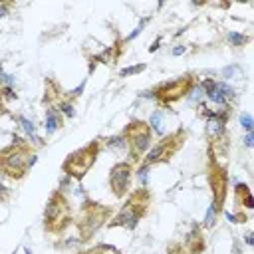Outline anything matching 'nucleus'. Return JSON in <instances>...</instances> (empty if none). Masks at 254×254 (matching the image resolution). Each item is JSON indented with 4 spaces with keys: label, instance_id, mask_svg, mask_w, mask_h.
<instances>
[{
    "label": "nucleus",
    "instance_id": "nucleus-1",
    "mask_svg": "<svg viewBox=\"0 0 254 254\" xmlns=\"http://www.w3.org/2000/svg\"><path fill=\"white\" fill-rule=\"evenodd\" d=\"M36 165V149L32 143L14 137V141L0 149V175L10 181H22Z\"/></svg>",
    "mask_w": 254,
    "mask_h": 254
},
{
    "label": "nucleus",
    "instance_id": "nucleus-2",
    "mask_svg": "<svg viewBox=\"0 0 254 254\" xmlns=\"http://www.w3.org/2000/svg\"><path fill=\"white\" fill-rule=\"evenodd\" d=\"M151 200L153 194L147 187H139L127 192L125 202L121 206V210L109 218L107 226L109 228H125V230H135L139 226V222L149 214L151 208Z\"/></svg>",
    "mask_w": 254,
    "mask_h": 254
},
{
    "label": "nucleus",
    "instance_id": "nucleus-3",
    "mask_svg": "<svg viewBox=\"0 0 254 254\" xmlns=\"http://www.w3.org/2000/svg\"><path fill=\"white\" fill-rule=\"evenodd\" d=\"M113 214V208L107 206V204H101L93 198H83L81 206H79V216H77V234H79V240L81 242H89L97 232L99 228L109 222Z\"/></svg>",
    "mask_w": 254,
    "mask_h": 254
},
{
    "label": "nucleus",
    "instance_id": "nucleus-4",
    "mask_svg": "<svg viewBox=\"0 0 254 254\" xmlns=\"http://www.w3.org/2000/svg\"><path fill=\"white\" fill-rule=\"evenodd\" d=\"M103 149V137H95L91 139L87 145L71 151L64 163H62V171L69 177V179H75V181H83V177L89 173V169L95 165L99 153Z\"/></svg>",
    "mask_w": 254,
    "mask_h": 254
},
{
    "label": "nucleus",
    "instance_id": "nucleus-5",
    "mask_svg": "<svg viewBox=\"0 0 254 254\" xmlns=\"http://www.w3.org/2000/svg\"><path fill=\"white\" fill-rule=\"evenodd\" d=\"M73 214H71V206L67 196L62 190H52L46 208H44V230L48 234L60 236L67 230V226L71 224Z\"/></svg>",
    "mask_w": 254,
    "mask_h": 254
},
{
    "label": "nucleus",
    "instance_id": "nucleus-6",
    "mask_svg": "<svg viewBox=\"0 0 254 254\" xmlns=\"http://www.w3.org/2000/svg\"><path fill=\"white\" fill-rule=\"evenodd\" d=\"M196 83V73L194 71H187L179 77H173V79H167L163 83H157L151 91H147L145 95H151L159 107H171L173 103L185 99L187 95H190L192 87Z\"/></svg>",
    "mask_w": 254,
    "mask_h": 254
},
{
    "label": "nucleus",
    "instance_id": "nucleus-7",
    "mask_svg": "<svg viewBox=\"0 0 254 254\" xmlns=\"http://www.w3.org/2000/svg\"><path fill=\"white\" fill-rule=\"evenodd\" d=\"M187 139H189V131H187L185 127H177L175 131L163 135V137L159 139V143H155V147H151V149L145 153V157L141 159V161H143L141 165L151 169L153 165L169 163V161L185 147Z\"/></svg>",
    "mask_w": 254,
    "mask_h": 254
},
{
    "label": "nucleus",
    "instance_id": "nucleus-8",
    "mask_svg": "<svg viewBox=\"0 0 254 254\" xmlns=\"http://www.w3.org/2000/svg\"><path fill=\"white\" fill-rule=\"evenodd\" d=\"M206 181L210 189V208L220 216L224 212V202L228 196V169L222 161H216L214 157L208 155V165H206Z\"/></svg>",
    "mask_w": 254,
    "mask_h": 254
},
{
    "label": "nucleus",
    "instance_id": "nucleus-9",
    "mask_svg": "<svg viewBox=\"0 0 254 254\" xmlns=\"http://www.w3.org/2000/svg\"><path fill=\"white\" fill-rule=\"evenodd\" d=\"M125 141V149L127 153L131 155L133 163L135 161H141L145 157V153L151 149V137H153V131L149 127L147 121L143 119H131L123 131L119 133Z\"/></svg>",
    "mask_w": 254,
    "mask_h": 254
},
{
    "label": "nucleus",
    "instance_id": "nucleus-10",
    "mask_svg": "<svg viewBox=\"0 0 254 254\" xmlns=\"http://www.w3.org/2000/svg\"><path fill=\"white\" fill-rule=\"evenodd\" d=\"M135 167L133 161H119L109 169V189L115 198H125L131 190V179H133Z\"/></svg>",
    "mask_w": 254,
    "mask_h": 254
},
{
    "label": "nucleus",
    "instance_id": "nucleus-11",
    "mask_svg": "<svg viewBox=\"0 0 254 254\" xmlns=\"http://www.w3.org/2000/svg\"><path fill=\"white\" fill-rule=\"evenodd\" d=\"M183 248H185L187 254H202L206 250V238H204V230H202L200 224H192L190 226Z\"/></svg>",
    "mask_w": 254,
    "mask_h": 254
},
{
    "label": "nucleus",
    "instance_id": "nucleus-12",
    "mask_svg": "<svg viewBox=\"0 0 254 254\" xmlns=\"http://www.w3.org/2000/svg\"><path fill=\"white\" fill-rule=\"evenodd\" d=\"M65 97H67V91H64L62 85H60L56 79L46 77V81H44V99H42V103L48 105V107H56V105L62 103Z\"/></svg>",
    "mask_w": 254,
    "mask_h": 254
},
{
    "label": "nucleus",
    "instance_id": "nucleus-13",
    "mask_svg": "<svg viewBox=\"0 0 254 254\" xmlns=\"http://www.w3.org/2000/svg\"><path fill=\"white\" fill-rule=\"evenodd\" d=\"M234 202H236V206L246 208V210L254 208V196H252V190H250V187L246 183H236V187H234Z\"/></svg>",
    "mask_w": 254,
    "mask_h": 254
},
{
    "label": "nucleus",
    "instance_id": "nucleus-14",
    "mask_svg": "<svg viewBox=\"0 0 254 254\" xmlns=\"http://www.w3.org/2000/svg\"><path fill=\"white\" fill-rule=\"evenodd\" d=\"M62 127H64V115L56 107H48L46 109V133H48V137L54 135Z\"/></svg>",
    "mask_w": 254,
    "mask_h": 254
},
{
    "label": "nucleus",
    "instance_id": "nucleus-15",
    "mask_svg": "<svg viewBox=\"0 0 254 254\" xmlns=\"http://www.w3.org/2000/svg\"><path fill=\"white\" fill-rule=\"evenodd\" d=\"M228 42L232 46H236V48H244V46H248L252 42V38L250 36H244L240 32H228Z\"/></svg>",
    "mask_w": 254,
    "mask_h": 254
},
{
    "label": "nucleus",
    "instance_id": "nucleus-16",
    "mask_svg": "<svg viewBox=\"0 0 254 254\" xmlns=\"http://www.w3.org/2000/svg\"><path fill=\"white\" fill-rule=\"evenodd\" d=\"M14 119L20 123V127L24 129V133L26 135H30V137H34L36 135V125H34V121H30L28 117H24V115H14Z\"/></svg>",
    "mask_w": 254,
    "mask_h": 254
},
{
    "label": "nucleus",
    "instance_id": "nucleus-17",
    "mask_svg": "<svg viewBox=\"0 0 254 254\" xmlns=\"http://www.w3.org/2000/svg\"><path fill=\"white\" fill-rule=\"evenodd\" d=\"M145 69H147V64H137V65H131V67H123V69L119 71V75H121V77H127V75L141 73V71H145Z\"/></svg>",
    "mask_w": 254,
    "mask_h": 254
},
{
    "label": "nucleus",
    "instance_id": "nucleus-18",
    "mask_svg": "<svg viewBox=\"0 0 254 254\" xmlns=\"http://www.w3.org/2000/svg\"><path fill=\"white\" fill-rule=\"evenodd\" d=\"M147 123H149V127H151V131H155V133L159 135V133H161V129H163V127H161V125H163V119H161V111L157 109V111L153 113L151 121H147Z\"/></svg>",
    "mask_w": 254,
    "mask_h": 254
},
{
    "label": "nucleus",
    "instance_id": "nucleus-19",
    "mask_svg": "<svg viewBox=\"0 0 254 254\" xmlns=\"http://www.w3.org/2000/svg\"><path fill=\"white\" fill-rule=\"evenodd\" d=\"M0 97H2V101H12V99H16L18 95H16V91L12 89V85H2V87H0Z\"/></svg>",
    "mask_w": 254,
    "mask_h": 254
},
{
    "label": "nucleus",
    "instance_id": "nucleus-20",
    "mask_svg": "<svg viewBox=\"0 0 254 254\" xmlns=\"http://www.w3.org/2000/svg\"><path fill=\"white\" fill-rule=\"evenodd\" d=\"M216 216H218V214H216V212H214V210L208 206V210H206V216H204V222H202V228H206V230H208V228H212V226H214V220H216Z\"/></svg>",
    "mask_w": 254,
    "mask_h": 254
},
{
    "label": "nucleus",
    "instance_id": "nucleus-21",
    "mask_svg": "<svg viewBox=\"0 0 254 254\" xmlns=\"http://www.w3.org/2000/svg\"><path fill=\"white\" fill-rule=\"evenodd\" d=\"M113 250H115V248L101 244V246H97V248H91V250H83V252H77V254H111Z\"/></svg>",
    "mask_w": 254,
    "mask_h": 254
},
{
    "label": "nucleus",
    "instance_id": "nucleus-22",
    "mask_svg": "<svg viewBox=\"0 0 254 254\" xmlns=\"http://www.w3.org/2000/svg\"><path fill=\"white\" fill-rule=\"evenodd\" d=\"M167 254H187L183 244H177V242H169L167 244Z\"/></svg>",
    "mask_w": 254,
    "mask_h": 254
},
{
    "label": "nucleus",
    "instance_id": "nucleus-23",
    "mask_svg": "<svg viewBox=\"0 0 254 254\" xmlns=\"http://www.w3.org/2000/svg\"><path fill=\"white\" fill-rule=\"evenodd\" d=\"M240 123L244 125L246 133H252V127H254V125H252V119H250V115H248V113H242V115H240Z\"/></svg>",
    "mask_w": 254,
    "mask_h": 254
},
{
    "label": "nucleus",
    "instance_id": "nucleus-24",
    "mask_svg": "<svg viewBox=\"0 0 254 254\" xmlns=\"http://www.w3.org/2000/svg\"><path fill=\"white\" fill-rule=\"evenodd\" d=\"M10 8H12V2H2L0 4V20L10 12Z\"/></svg>",
    "mask_w": 254,
    "mask_h": 254
},
{
    "label": "nucleus",
    "instance_id": "nucleus-25",
    "mask_svg": "<svg viewBox=\"0 0 254 254\" xmlns=\"http://www.w3.org/2000/svg\"><path fill=\"white\" fill-rule=\"evenodd\" d=\"M6 196H8V189H6L4 185H0V202H4Z\"/></svg>",
    "mask_w": 254,
    "mask_h": 254
},
{
    "label": "nucleus",
    "instance_id": "nucleus-26",
    "mask_svg": "<svg viewBox=\"0 0 254 254\" xmlns=\"http://www.w3.org/2000/svg\"><path fill=\"white\" fill-rule=\"evenodd\" d=\"M244 141H246V147H252L254 145V135L252 133H246V139Z\"/></svg>",
    "mask_w": 254,
    "mask_h": 254
},
{
    "label": "nucleus",
    "instance_id": "nucleus-27",
    "mask_svg": "<svg viewBox=\"0 0 254 254\" xmlns=\"http://www.w3.org/2000/svg\"><path fill=\"white\" fill-rule=\"evenodd\" d=\"M185 52V46H177V50H173V56H181Z\"/></svg>",
    "mask_w": 254,
    "mask_h": 254
},
{
    "label": "nucleus",
    "instance_id": "nucleus-28",
    "mask_svg": "<svg viewBox=\"0 0 254 254\" xmlns=\"http://www.w3.org/2000/svg\"><path fill=\"white\" fill-rule=\"evenodd\" d=\"M8 109H6V105H4V101H2V97H0V115H4Z\"/></svg>",
    "mask_w": 254,
    "mask_h": 254
},
{
    "label": "nucleus",
    "instance_id": "nucleus-29",
    "mask_svg": "<svg viewBox=\"0 0 254 254\" xmlns=\"http://www.w3.org/2000/svg\"><path fill=\"white\" fill-rule=\"evenodd\" d=\"M159 44H161V38H159V40H155V44H153V46H151V48H149V52H155V50H157V46H159Z\"/></svg>",
    "mask_w": 254,
    "mask_h": 254
},
{
    "label": "nucleus",
    "instance_id": "nucleus-30",
    "mask_svg": "<svg viewBox=\"0 0 254 254\" xmlns=\"http://www.w3.org/2000/svg\"><path fill=\"white\" fill-rule=\"evenodd\" d=\"M246 244H252V232L246 234Z\"/></svg>",
    "mask_w": 254,
    "mask_h": 254
}]
</instances>
